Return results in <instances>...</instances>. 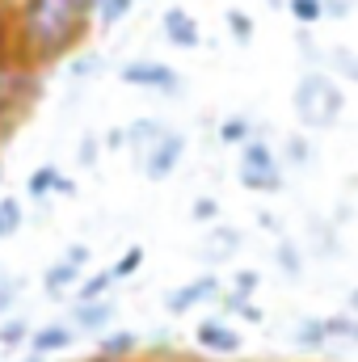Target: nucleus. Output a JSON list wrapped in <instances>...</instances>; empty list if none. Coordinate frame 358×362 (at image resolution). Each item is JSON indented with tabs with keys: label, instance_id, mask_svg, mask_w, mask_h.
Instances as JSON below:
<instances>
[{
	"label": "nucleus",
	"instance_id": "f8f14e48",
	"mask_svg": "<svg viewBox=\"0 0 358 362\" xmlns=\"http://www.w3.org/2000/svg\"><path fill=\"white\" fill-rule=\"evenodd\" d=\"M118 316V299L114 295H101V299H85V303H72L68 312V325L76 333H105Z\"/></svg>",
	"mask_w": 358,
	"mask_h": 362
},
{
	"label": "nucleus",
	"instance_id": "9b49d317",
	"mask_svg": "<svg viewBox=\"0 0 358 362\" xmlns=\"http://www.w3.org/2000/svg\"><path fill=\"white\" fill-rule=\"evenodd\" d=\"M76 337H81V333H76L68 320H47V325L30 329L25 350H30V354H42V358H55V354H68V350L76 346Z\"/></svg>",
	"mask_w": 358,
	"mask_h": 362
},
{
	"label": "nucleus",
	"instance_id": "e433bc0d",
	"mask_svg": "<svg viewBox=\"0 0 358 362\" xmlns=\"http://www.w3.org/2000/svg\"><path fill=\"white\" fill-rule=\"evenodd\" d=\"M101 148H110V152L127 148V127H110V131H105V139H101Z\"/></svg>",
	"mask_w": 358,
	"mask_h": 362
},
{
	"label": "nucleus",
	"instance_id": "6ab92c4d",
	"mask_svg": "<svg viewBox=\"0 0 358 362\" xmlns=\"http://www.w3.org/2000/svg\"><path fill=\"white\" fill-rule=\"evenodd\" d=\"M25 228V202L17 194H0V240H13Z\"/></svg>",
	"mask_w": 358,
	"mask_h": 362
},
{
	"label": "nucleus",
	"instance_id": "7c9ffc66",
	"mask_svg": "<svg viewBox=\"0 0 358 362\" xmlns=\"http://www.w3.org/2000/svg\"><path fill=\"white\" fill-rule=\"evenodd\" d=\"M76 160H81V169H97V160H101V135H81V148H76Z\"/></svg>",
	"mask_w": 358,
	"mask_h": 362
},
{
	"label": "nucleus",
	"instance_id": "4468645a",
	"mask_svg": "<svg viewBox=\"0 0 358 362\" xmlns=\"http://www.w3.org/2000/svg\"><path fill=\"white\" fill-rule=\"evenodd\" d=\"M241 245H245V236H241L236 228L211 223V228H207V240H202V257H207V262H228V257L241 253Z\"/></svg>",
	"mask_w": 358,
	"mask_h": 362
},
{
	"label": "nucleus",
	"instance_id": "9d476101",
	"mask_svg": "<svg viewBox=\"0 0 358 362\" xmlns=\"http://www.w3.org/2000/svg\"><path fill=\"white\" fill-rule=\"evenodd\" d=\"M161 34H165V42L178 47V51H198V47H202V25H198V17H194L190 8H181V4H169V8L161 13Z\"/></svg>",
	"mask_w": 358,
	"mask_h": 362
},
{
	"label": "nucleus",
	"instance_id": "c9c22d12",
	"mask_svg": "<svg viewBox=\"0 0 358 362\" xmlns=\"http://www.w3.org/2000/svg\"><path fill=\"white\" fill-rule=\"evenodd\" d=\"M354 4H358V0H321L325 17H337V21H342V17H350V13H354Z\"/></svg>",
	"mask_w": 358,
	"mask_h": 362
},
{
	"label": "nucleus",
	"instance_id": "393cba45",
	"mask_svg": "<svg viewBox=\"0 0 358 362\" xmlns=\"http://www.w3.org/2000/svg\"><path fill=\"white\" fill-rule=\"evenodd\" d=\"M224 25H228V34H232V42H236V47H249V42H253V34H258L253 17H249L245 8H228V13H224Z\"/></svg>",
	"mask_w": 358,
	"mask_h": 362
},
{
	"label": "nucleus",
	"instance_id": "f257e3e1",
	"mask_svg": "<svg viewBox=\"0 0 358 362\" xmlns=\"http://www.w3.org/2000/svg\"><path fill=\"white\" fill-rule=\"evenodd\" d=\"M93 34V0H21L13 8V51L34 68H55Z\"/></svg>",
	"mask_w": 358,
	"mask_h": 362
},
{
	"label": "nucleus",
	"instance_id": "a878e982",
	"mask_svg": "<svg viewBox=\"0 0 358 362\" xmlns=\"http://www.w3.org/2000/svg\"><path fill=\"white\" fill-rule=\"evenodd\" d=\"M278 156H282V169H304V165H312V144L304 135H291Z\"/></svg>",
	"mask_w": 358,
	"mask_h": 362
},
{
	"label": "nucleus",
	"instance_id": "7ed1b4c3",
	"mask_svg": "<svg viewBox=\"0 0 358 362\" xmlns=\"http://www.w3.org/2000/svg\"><path fill=\"white\" fill-rule=\"evenodd\" d=\"M42 93V68L25 64L17 51H0V135L13 131Z\"/></svg>",
	"mask_w": 358,
	"mask_h": 362
},
{
	"label": "nucleus",
	"instance_id": "ddd939ff",
	"mask_svg": "<svg viewBox=\"0 0 358 362\" xmlns=\"http://www.w3.org/2000/svg\"><path fill=\"white\" fill-rule=\"evenodd\" d=\"M72 198L76 194V181L64 177L55 165H38L30 177H25V198H34V202H51V198Z\"/></svg>",
	"mask_w": 358,
	"mask_h": 362
},
{
	"label": "nucleus",
	"instance_id": "a19ab883",
	"mask_svg": "<svg viewBox=\"0 0 358 362\" xmlns=\"http://www.w3.org/2000/svg\"><path fill=\"white\" fill-rule=\"evenodd\" d=\"M270 8H287V0H266Z\"/></svg>",
	"mask_w": 358,
	"mask_h": 362
},
{
	"label": "nucleus",
	"instance_id": "6e6552de",
	"mask_svg": "<svg viewBox=\"0 0 358 362\" xmlns=\"http://www.w3.org/2000/svg\"><path fill=\"white\" fill-rule=\"evenodd\" d=\"M181 156H185V135L169 127V131L139 156V173H144L148 181H169L173 173H178Z\"/></svg>",
	"mask_w": 358,
	"mask_h": 362
},
{
	"label": "nucleus",
	"instance_id": "c756f323",
	"mask_svg": "<svg viewBox=\"0 0 358 362\" xmlns=\"http://www.w3.org/2000/svg\"><path fill=\"white\" fill-rule=\"evenodd\" d=\"M144 257H148V253H144V245H131V249H127V253H122V257H118V262L110 266V274H114V282H122V278L139 274V266H144Z\"/></svg>",
	"mask_w": 358,
	"mask_h": 362
},
{
	"label": "nucleus",
	"instance_id": "1a4fd4ad",
	"mask_svg": "<svg viewBox=\"0 0 358 362\" xmlns=\"http://www.w3.org/2000/svg\"><path fill=\"white\" fill-rule=\"evenodd\" d=\"M194 346H198L202 354L232 358V354H241L245 333H241V325H232V320H224V316H207V320H198V329H194Z\"/></svg>",
	"mask_w": 358,
	"mask_h": 362
},
{
	"label": "nucleus",
	"instance_id": "20e7f679",
	"mask_svg": "<svg viewBox=\"0 0 358 362\" xmlns=\"http://www.w3.org/2000/svg\"><path fill=\"white\" fill-rule=\"evenodd\" d=\"M236 181L249 194H278L282 181H287L278 148H270L266 139H258V135L249 144H241V152H236Z\"/></svg>",
	"mask_w": 358,
	"mask_h": 362
},
{
	"label": "nucleus",
	"instance_id": "cd10ccee",
	"mask_svg": "<svg viewBox=\"0 0 358 362\" xmlns=\"http://www.w3.org/2000/svg\"><path fill=\"white\" fill-rule=\"evenodd\" d=\"M325 325H329V337H333V341H350V346H358V316H350V312L325 316Z\"/></svg>",
	"mask_w": 358,
	"mask_h": 362
},
{
	"label": "nucleus",
	"instance_id": "412c9836",
	"mask_svg": "<svg viewBox=\"0 0 358 362\" xmlns=\"http://www.w3.org/2000/svg\"><path fill=\"white\" fill-rule=\"evenodd\" d=\"M110 286H114V274H110V270L85 274V278L76 282V291H72L68 299H72V303H85V299H101V295H110Z\"/></svg>",
	"mask_w": 358,
	"mask_h": 362
},
{
	"label": "nucleus",
	"instance_id": "aec40b11",
	"mask_svg": "<svg viewBox=\"0 0 358 362\" xmlns=\"http://www.w3.org/2000/svg\"><path fill=\"white\" fill-rule=\"evenodd\" d=\"M30 320L21 316V312H8V316H0V350H21L25 341H30Z\"/></svg>",
	"mask_w": 358,
	"mask_h": 362
},
{
	"label": "nucleus",
	"instance_id": "c85d7f7f",
	"mask_svg": "<svg viewBox=\"0 0 358 362\" xmlns=\"http://www.w3.org/2000/svg\"><path fill=\"white\" fill-rule=\"evenodd\" d=\"M93 72H101V55H93V51L68 55V76H72V81H89Z\"/></svg>",
	"mask_w": 358,
	"mask_h": 362
},
{
	"label": "nucleus",
	"instance_id": "c03bdc74",
	"mask_svg": "<svg viewBox=\"0 0 358 362\" xmlns=\"http://www.w3.org/2000/svg\"><path fill=\"white\" fill-rule=\"evenodd\" d=\"M0 274H4V270H0Z\"/></svg>",
	"mask_w": 358,
	"mask_h": 362
},
{
	"label": "nucleus",
	"instance_id": "b1692460",
	"mask_svg": "<svg viewBox=\"0 0 358 362\" xmlns=\"http://www.w3.org/2000/svg\"><path fill=\"white\" fill-rule=\"evenodd\" d=\"M325 64H329L342 81L358 85V51L354 47H333V51H325Z\"/></svg>",
	"mask_w": 358,
	"mask_h": 362
},
{
	"label": "nucleus",
	"instance_id": "4c0bfd02",
	"mask_svg": "<svg viewBox=\"0 0 358 362\" xmlns=\"http://www.w3.org/2000/svg\"><path fill=\"white\" fill-rule=\"evenodd\" d=\"M76 362H114V358H101V354H89V358H76ZM127 362H135V358H127Z\"/></svg>",
	"mask_w": 358,
	"mask_h": 362
},
{
	"label": "nucleus",
	"instance_id": "f03ea898",
	"mask_svg": "<svg viewBox=\"0 0 358 362\" xmlns=\"http://www.w3.org/2000/svg\"><path fill=\"white\" fill-rule=\"evenodd\" d=\"M291 110H295V118H299L304 131H329V127L342 118V110H346L342 85H337L329 72L308 68V72L295 81V89H291Z\"/></svg>",
	"mask_w": 358,
	"mask_h": 362
},
{
	"label": "nucleus",
	"instance_id": "2f4dec72",
	"mask_svg": "<svg viewBox=\"0 0 358 362\" xmlns=\"http://www.w3.org/2000/svg\"><path fill=\"white\" fill-rule=\"evenodd\" d=\"M190 219H194V223H215V219H219V202H215L211 194L194 198V202H190Z\"/></svg>",
	"mask_w": 358,
	"mask_h": 362
},
{
	"label": "nucleus",
	"instance_id": "58836bf2",
	"mask_svg": "<svg viewBox=\"0 0 358 362\" xmlns=\"http://www.w3.org/2000/svg\"><path fill=\"white\" fill-rule=\"evenodd\" d=\"M350 312H358V286L350 291Z\"/></svg>",
	"mask_w": 358,
	"mask_h": 362
},
{
	"label": "nucleus",
	"instance_id": "dca6fc26",
	"mask_svg": "<svg viewBox=\"0 0 358 362\" xmlns=\"http://www.w3.org/2000/svg\"><path fill=\"white\" fill-rule=\"evenodd\" d=\"M291 341H295L304 354H321V350H329V346H333L325 316H304V320L295 325V337H291Z\"/></svg>",
	"mask_w": 358,
	"mask_h": 362
},
{
	"label": "nucleus",
	"instance_id": "72a5a7b5",
	"mask_svg": "<svg viewBox=\"0 0 358 362\" xmlns=\"http://www.w3.org/2000/svg\"><path fill=\"white\" fill-rule=\"evenodd\" d=\"M232 286H236V291H245V295H253V291L262 286V274H258V270H236Z\"/></svg>",
	"mask_w": 358,
	"mask_h": 362
},
{
	"label": "nucleus",
	"instance_id": "37998d69",
	"mask_svg": "<svg viewBox=\"0 0 358 362\" xmlns=\"http://www.w3.org/2000/svg\"><path fill=\"white\" fill-rule=\"evenodd\" d=\"M0 181H4V165H0Z\"/></svg>",
	"mask_w": 358,
	"mask_h": 362
},
{
	"label": "nucleus",
	"instance_id": "f704fd0d",
	"mask_svg": "<svg viewBox=\"0 0 358 362\" xmlns=\"http://www.w3.org/2000/svg\"><path fill=\"white\" fill-rule=\"evenodd\" d=\"M0 51H13V8L0 4Z\"/></svg>",
	"mask_w": 358,
	"mask_h": 362
},
{
	"label": "nucleus",
	"instance_id": "423d86ee",
	"mask_svg": "<svg viewBox=\"0 0 358 362\" xmlns=\"http://www.w3.org/2000/svg\"><path fill=\"white\" fill-rule=\"evenodd\" d=\"M118 81L131 85V89H148V93H181V72L173 64H161V59H127L118 68Z\"/></svg>",
	"mask_w": 358,
	"mask_h": 362
},
{
	"label": "nucleus",
	"instance_id": "ea45409f",
	"mask_svg": "<svg viewBox=\"0 0 358 362\" xmlns=\"http://www.w3.org/2000/svg\"><path fill=\"white\" fill-rule=\"evenodd\" d=\"M21 362H51V358H42V354H25Z\"/></svg>",
	"mask_w": 358,
	"mask_h": 362
},
{
	"label": "nucleus",
	"instance_id": "4be33fe9",
	"mask_svg": "<svg viewBox=\"0 0 358 362\" xmlns=\"http://www.w3.org/2000/svg\"><path fill=\"white\" fill-rule=\"evenodd\" d=\"M274 262H278V270L287 274V278H299V274H304V249H299L295 240L278 236V245H274Z\"/></svg>",
	"mask_w": 358,
	"mask_h": 362
},
{
	"label": "nucleus",
	"instance_id": "bb28decb",
	"mask_svg": "<svg viewBox=\"0 0 358 362\" xmlns=\"http://www.w3.org/2000/svg\"><path fill=\"white\" fill-rule=\"evenodd\" d=\"M287 13H291V21L295 25H316V21H325V8H321V0H287Z\"/></svg>",
	"mask_w": 358,
	"mask_h": 362
},
{
	"label": "nucleus",
	"instance_id": "0eeeda50",
	"mask_svg": "<svg viewBox=\"0 0 358 362\" xmlns=\"http://www.w3.org/2000/svg\"><path fill=\"white\" fill-rule=\"evenodd\" d=\"M219 291H224V282H219V274H215V270L194 274V278L178 282L173 291H165V312H169V316H190L194 308L215 303V299H219Z\"/></svg>",
	"mask_w": 358,
	"mask_h": 362
},
{
	"label": "nucleus",
	"instance_id": "2eb2a0df",
	"mask_svg": "<svg viewBox=\"0 0 358 362\" xmlns=\"http://www.w3.org/2000/svg\"><path fill=\"white\" fill-rule=\"evenodd\" d=\"M139 333L135 329H105V333H97V350L93 354H101V358H114V362H127V358H135L139 354Z\"/></svg>",
	"mask_w": 358,
	"mask_h": 362
},
{
	"label": "nucleus",
	"instance_id": "39448f33",
	"mask_svg": "<svg viewBox=\"0 0 358 362\" xmlns=\"http://www.w3.org/2000/svg\"><path fill=\"white\" fill-rule=\"evenodd\" d=\"M93 262V249L89 245H68L64 253H59V262L55 266H47V274H42V291L51 295V299H68L72 291H76V282L85 278V266Z\"/></svg>",
	"mask_w": 358,
	"mask_h": 362
},
{
	"label": "nucleus",
	"instance_id": "473e14b6",
	"mask_svg": "<svg viewBox=\"0 0 358 362\" xmlns=\"http://www.w3.org/2000/svg\"><path fill=\"white\" fill-rule=\"evenodd\" d=\"M17 295H21V278L0 274V316H8V312L17 308Z\"/></svg>",
	"mask_w": 358,
	"mask_h": 362
},
{
	"label": "nucleus",
	"instance_id": "5701e85b",
	"mask_svg": "<svg viewBox=\"0 0 358 362\" xmlns=\"http://www.w3.org/2000/svg\"><path fill=\"white\" fill-rule=\"evenodd\" d=\"M249 139H253V122H249L245 114H228V118L219 122V144L241 148V144H249Z\"/></svg>",
	"mask_w": 358,
	"mask_h": 362
},
{
	"label": "nucleus",
	"instance_id": "f3484780",
	"mask_svg": "<svg viewBox=\"0 0 358 362\" xmlns=\"http://www.w3.org/2000/svg\"><path fill=\"white\" fill-rule=\"evenodd\" d=\"M165 131H169V122H161V118H135V122L127 127V152L139 160Z\"/></svg>",
	"mask_w": 358,
	"mask_h": 362
},
{
	"label": "nucleus",
	"instance_id": "a211bd4d",
	"mask_svg": "<svg viewBox=\"0 0 358 362\" xmlns=\"http://www.w3.org/2000/svg\"><path fill=\"white\" fill-rule=\"evenodd\" d=\"M228 316H245V320H253V325H262L266 320V312L253 303V295H245V291H236V286H228V291H219V299H215Z\"/></svg>",
	"mask_w": 358,
	"mask_h": 362
},
{
	"label": "nucleus",
	"instance_id": "79ce46f5",
	"mask_svg": "<svg viewBox=\"0 0 358 362\" xmlns=\"http://www.w3.org/2000/svg\"><path fill=\"white\" fill-rule=\"evenodd\" d=\"M0 4H4V8H17V4H21V0H0Z\"/></svg>",
	"mask_w": 358,
	"mask_h": 362
}]
</instances>
